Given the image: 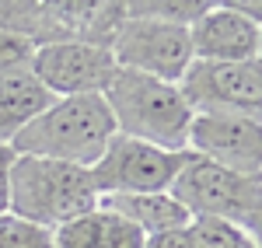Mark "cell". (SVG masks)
Instances as JSON below:
<instances>
[{"label":"cell","instance_id":"3","mask_svg":"<svg viewBox=\"0 0 262 248\" xmlns=\"http://www.w3.org/2000/svg\"><path fill=\"white\" fill-rule=\"evenodd\" d=\"M101 98L112 112L119 137L161 147V150H185L192 108L185 105L175 84L137 74V70H116Z\"/></svg>","mask_w":262,"mask_h":248},{"label":"cell","instance_id":"4","mask_svg":"<svg viewBox=\"0 0 262 248\" xmlns=\"http://www.w3.org/2000/svg\"><path fill=\"white\" fill-rule=\"evenodd\" d=\"M182 210L196 220V217H210V220H224L234 228L248 231L252 238H259L262 224V186L252 175H238L231 168L210 165L203 157H192L179 171V178L168 189Z\"/></svg>","mask_w":262,"mask_h":248},{"label":"cell","instance_id":"13","mask_svg":"<svg viewBox=\"0 0 262 248\" xmlns=\"http://www.w3.org/2000/svg\"><path fill=\"white\" fill-rule=\"evenodd\" d=\"M98 207L119 213L122 220H129L143 238L161 234V231L189 228V213L182 210V203L171 192H140V196H101Z\"/></svg>","mask_w":262,"mask_h":248},{"label":"cell","instance_id":"6","mask_svg":"<svg viewBox=\"0 0 262 248\" xmlns=\"http://www.w3.org/2000/svg\"><path fill=\"white\" fill-rule=\"evenodd\" d=\"M189 161V150H161L129 137H112L98 165L91 168L95 189L101 196H140V192H168L179 171Z\"/></svg>","mask_w":262,"mask_h":248},{"label":"cell","instance_id":"16","mask_svg":"<svg viewBox=\"0 0 262 248\" xmlns=\"http://www.w3.org/2000/svg\"><path fill=\"white\" fill-rule=\"evenodd\" d=\"M0 248H53V231L25 224L14 213H0Z\"/></svg>","mask_w":262,"mask_h":248},{"label":"cell","instance_id":"19","mask_svg":"<svg viewBox=\"0 0 262 248\" xmlns=\"http://www.w3.org/2000/svg\"><path fill=\"white\" fill-rule=\"evenodd\" d=\"M11 161H14V150L0 144V213H7V175H11Z\"/></svg>","mask_w":262,"mask_h":248},{"label":"cell","instance_id":"2","mask_svg":"<svg viewBox=\"0 0 262 248\" xmlns=\"http://www.w3.org/2000/svg\"><path fill=\"white\" fill-rule=\"evenodd\" d=\"M98 207V189L88 168L14 154L7 175V213L42 231H56Z\"/></svg>","mask_w":262,"mask_h":248},{"label":"cell","instance_id":"12","mask_svg":"<svg viewBox=\"0 0 262 248\" xmlns=\"http://www.w3.org/2000/svg\"><path fill=\"white\" fill-rule=\"evenodd\" d=\"M49 102H53V95L35 81V74L28 70V63L7 70V74L0 77V144L11 147V140H14Z\"/></svg>","mask_w":262,"mask_h":248},{"label":"cell","instance_id":"14","mask_svg":"<svg viewBox=\"0 0 262 248\" xmlns=\"http://www.w3.org/2000/svg\"><path fill=\"white\" fill-rule=\"evenodd\" d=\"M210 4L213 0H133V4H122V7L133 18H154V21H164V25L192 28L206 14Z\"/></svg>","mask_w":262,"mask_h":248},{"label":"cell","instance_id":"11","mask_svg":"<svg viewBox=\"0 0 262 248\" xmlns=\"http://www.w3.org/2000/svg\"><path fill=\"white\" fill-rule=\"evenodd\" d=\"M53 248H143V234L119 213L95 207L53 231Z\"/></svg>","mask_w":262,"mask_h":248},{"label":"cell","instance_id":"8","mask_svg":"<svg viewBox=\"0 0 262 248\" xmlns=\"http://www.w3.org/2000/svg\"><path fill=\"white\" fill-rule=\"evenodd\" d=\"M28 70L53 98H74V95H105V87L112 84L119 66H116L112 49L67 39L35 46Z\"/></svg>","mask_w":262,"mask_h":248},{"label":"cell","instance_id":"17","mask_svg":"<svg viewBox=\"0 0 262 248\" xmlns=\"http://www.w3.org/2000/svg\"><path fill=\"white\" fill-rule=\"evenodd\" d=\"M32 53H35V46H32V42L0 32V77H4L7 70H14V66H25V63L32 60Z\"/></svg>","mask_w":262,"mask_h":248},{"label":"cell","instance_id":"15","mask_svg":"<svg viewBox=\"0 0 262 248\" xmlns=\"http://www.w3.org/2000/svg\"><path fill=\"white\" fill-rule=\"evenodd\" d=\"M189 231L196 238V248H259V238H252L248 231L224 220H210V217L189 220Z\"/></svg>","mask_w":262,"mask_h":248},{"label":"cell","instance_id":"5","mask_svg":"<svg viewBox=\"0 0 262 248\" xmlns=\"http://www.w3.org/2000/svg\"><path fill=\"white\" fill-rule=\"evenodd\" d=\"M175 87L185 98V105L192 108V116H248V119H259L262 63L192 60Z\"/></svg>","mask_w":262,"mask_h":248},{"label":"cell","instance_id":"10","mask_svg":"<svg viewBox=\"0 0 262 248\" xmlns=\"http://www.w3.org/2000/svg\"><path fill=\"white\" fill-rule=\"evenodd\" d=\"M192 60L213 63H242L259 60L262 53V21L242 14L231 0L210 4L192 28H189Z\"/></svg>","mask_w":262,"mask_h":248},{"label":"cell","instance_id":"18","mask_svg":"<svg viewBox=\"0 0 262 248\" xmlns=\"http://www.w3.org/2000/svg\"><path fill=\"white\" fill-rule=\"evenodd\" d=\"M143 248H196V238L189 228H175V231H161L143 238Z\"/></svg>","mask_w":262,"mask_h":248},{"label":"cell","instance_id":"7","mask_svg":"<svg viewBox=\"0 0 262 248\" xmlns=\"http://www.w3.org/2000/svg\"><path fill=\"white\" fill-rule=\"evenodd\" d=\"M108 49L119 70H137L168 84H179V77L192 63L189 28L164 25L154 18H133V14H122Z\"/></svg>","mask_w":262,"mask_h":248},{"label":"cell","instance_id":"9","mask_svg":"<svg viewBox=\"0 0 262 248\" xmlns=\"http://www.w3.org/2000/svg\"><path fill=\"white\" fill-rule=\"evenodd\" d=\"M185 150L210 165L259 178L262 126L259 119H248V116H192Z\"/></svg>","mask_w":262,"mask_h":248},{"label":"cell","instance_id":"1","mask_svg":"<svg viewBox=\"0 0 262 248\" xmlns=\"http://www.w3.org/2000/svg\"><path fill=\"white\" fill-rule=\"evenodd\" d=\"M112 137H116V123H112L105 98L101 95H74V98H53L11 140V150L91 171L105 154V147L112 144Z\"/></svg>","mask_w":262,"mask_h":248}]
</instances>
